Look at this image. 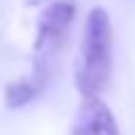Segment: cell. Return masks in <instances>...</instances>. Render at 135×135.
<instances>
[{
    "mask_svg": "<svg viewBox=\"0 0 135 135\" xmlns=\"http://www.w3.org/2000/svg\"><path fill=\"white\" fill-rule=\"evenodd\" d=\"M112 19L104 7H93L83 24L81 52L76 62V85L83 97L100 95L112 78Z\"/></svg>",
    "mask_w": 135,
    "mask_h": 135,
    "instance_id": "1",
    "label": "cell"
},
{
    "mask_svg": "<svg viewBox=\"0 0 135 135\" xmlns=\"http://www.w3.org/2000/svg\"><path fill=\"white\" fill-rule=\"evenodd\" d=\"M74 14H76V7L71 0H55L43 9V14L38 19L36 45H33L36 47V66H43L50 71L52 59L59 52L66 33H69Z\"/></svg>",
    "mask_w": 135,
    "mask_h": 135,
    "instance_id": "2",
    "label": "cell"
},
{
    "mask_svg": "<svg viewBox=\"0 0 135 135\" xmlns=\"http://www.w3.org/2000/svg\"><path fill=\"white\" fill-rule=\"evenodd\" d=\"M71 135H119V126L100 95L83 97Z\"/></svg>",
    "mask_w": 135,
    "mask_h": 135,
    "instance_id": "3",
    "label": "cell"
},
{
    "mask_svg": "<svg viewBox=\"0 0 135 135\" xmlns=\"http://www.w3.org/2000/svg\"><path fill=\"white\" fill-rule=\"evenodd\" d=\"M47 76H50L47 69L36 66L31 76H24V78L9 83V85L5 88V104H7L9 109H19V107L28 104V102H31L33 97H38V93L45 88Z\"/></svg>",
    "mask_w": 135,
    "mask_h": 135,
    "instance_id": "4",
    "label": "cell"
}]
</instances>
